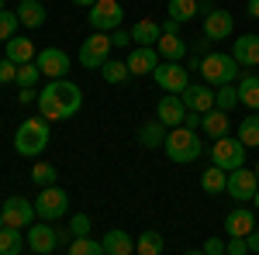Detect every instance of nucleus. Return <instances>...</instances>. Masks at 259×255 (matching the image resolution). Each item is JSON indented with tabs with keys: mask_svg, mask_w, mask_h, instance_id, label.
Listing matches in <instances>:
<instances>
[{
	"mask_svg": "<svg viewBox=\"0 0 259 255\" xmlns=\"http://www.w3.org/2000/svg\"><path fill=\"white\" fill-rule=\"evenodd\" d=\"M252 203H256V211H259V190H256V196H252Z\"/></svg>",
	"mask_w": 259,
	"mask_h": 255,
	"instance_id": "864d4df0",
	"label": "nucleus"
},
{
	"mask_svg": "<svg viewBox=\"0 0 259 255\" xmlns=\"http://www.w3.org/2000/svg\"><path fill=\"white\" fill-rule=\"evenodd\" d=\"M159 35H162V28L152 18H142V21L132 24V41H135V45H152V48H156Z\"/></svg>",
	"mask_w": 259,
	"mask_h": 255,
	"instance_id": "393cba45",
	"label": "nucleus"
},
{
	"mask_svg": "<svg viewBox=\"0 0 259 255\" xmlns=\"http://www.w3.org/2000/svg\"><path fill=\"white\" fill-rule=\"evenodd\" d=\"M0 214H4V224H7V228H31V224L38 221L35 203L24 200V196H7L4 207H0Z\"/></svg>",
	"mask_w": 259,
	"mask_h": 255,
	"instance_id": "1a4fd4ad",
	"label": "nucleus"
},
{
	"mask_svg": "<svg viewBox=\"0 0 259 255\" xmlns=\"http://www.w3.org/2000/svg\"><path fill=\"white\" fill-rule=\"evenodd\" d=\"M18 14H11V11H0V41H11L18 35Z\"/></svg>",
	"mask_w": 259,
	"mask_h": 255,
	"instance_id": "4c0bfd02",
	"label": "nucleus"
},
{
	"mask_svg": "<svg viewBox=\"0 0 259 255\" xmlns=\"http://www.w3.org/2000/svg\"><path fill=\"white\" fill-rule=\"evenodd\" d=\"M204 255H225V241L221 238H207L204 241Z\"/></svg>",
	"mask_w": 259,
	"mask_h": 255,
	"instance_id": "37998d69",
	"label": "nucleus"
},
{
	"mask_svg": "<svg viewBox=\"0 0 259 255\" xmlns=\"http://www.w3.org/2000/svg\"><path fill=\"white\" fill-rule=\"evenodd\" d=\"M169 18L173 21H194V18H200V7H197V0H169Z\"/></svg>",
	"mask_w": 259,
	"mask_h": 255,
	"instance_id": "7c9ffc66",
	"label": "nucleus"
},
{
	"mask_svg": "<svg viewBox=\"0 0 259 255\" xmlns=\"http://www.w3.org/2000/svg\"><path fill=\"white\" fill-rule=\"evenodd\" d=\"M124 62H128V73H132V76H152L156 66H159V52H156L152 45H135Z\"/></svg>",
	"mask_w": 259,
	"mask_h": 255,
	"instance_id": "4468645a",
	"label": "nucleus"
},
{
	"mask_svg": "<svg viewBox=\"0 0 259 255\" xmlns=\"http://www.w3.org/2000/svg\"><path fill=\"white\" fill-rule=\"evenodd\" d=\"M183 118H187V104L177 93H166L156 104V121H162L166 128H183Z\"/></svg>",
	"mask_w": 259,
	"mask_h": 255,
	"instance_id": "dca6fc26",
	"label": "nucleus"
},
{
	"mask_svg": "<svg viewBox=\"0 0 259 255\" xmlns=\"http://www.w3.org/2000/svg\"><path fill=\"white\" fill-rule=\"evenodd\" d=\"M14 14H18V21L24 28H41L45 24V7H41L38 0H21Z\"/></svg>",
	"mask_w": 259,
	"mask_h": 255,
	"instance_id": "a878e982",
	"label": "nucleus"
},
{
	"mask_svg": "<svg viewBox=\"0 0 259 255\" xmlns=\"http://www.w3.org/2000/svg\"><path fill=\"white\" fill-rule=\"evenodd\" d=\"M152 79H156V86H159V90L177 93V97L190 86V73H187L180 62H159V66H156V73H152Z\"/></svg>",
	"mask_w": 259,
	"mask_h": 255,
	"instance_id": "9d476101",
	"label": "nucleus"
},
{
	"mask_svg": "<svg viewBox=\"0 0 259 255\" xmlns=\"http://www.w3.org/2000/svg\"><path fill=\"white\" fill-rule=\"evenodd\" d=\"M252 228H256V211H232V214L225 217L228 238H249Z\"/></svg>",
	"mask_w": 259,
	"mask_h": 255,
	"instance_id": "aec40b11",
	"label": "nucleus"
},
{
	"mask_svg": "<svg viewBox=\"0 0 259 255\" xmlns=\"http://www.w3.org/2000/svg\"><path fill=\"white\" fill-rule=\"evenodd\" d=\"M121 18H124V11H121L118 0H97L94 7H90V28L94 31H104V35H111V31H118L121 28Z\"/></svg>",
	"mask_w": 259,
	"mask_h": 255,
	"instance_id": "6e6552de",
	"label": "nucleus"
},
{
	"mask_svg": "<svg viewBox=\"0 0 259 255\" xmlns=\"http://www.w3.org/2000/svg\"><path fill=\"white\" fill-rule=\"evenodd\" d=\"M252 173H256V179H259V162H256V169H252Z\"/></svg>",
	"mask_w": 259,
	"mask_h": 255,
	"instance_id": "6e6d98bb",
	"label": "nucleus"
},
{
	"mask_svg": "<svg viewBox=\"0 0 259 255\" xmlns=\"http://www.w3.org/2000/svg\"><path fill=\"white\" fill-rule=\"evenodd\" d=\"M100 73H104V79H107L111 86H121L124 79H132V73H128V62H121V59H107Z\"/></svg>",
	"mask_w": 259,
	"mask_h": 255,
	"instance_id": "473e14b6",
	"label": "nucleus"
},
{
	"mask_svg": "<svg viewBox=\"0 0 259 255\" xmlns=\"http://www.w3.org/2000/svg\"><path fill=\"white\" fill-rule=\"evenodd\" d=\"M200 62H204L200 56H190V59H187V73H190V69H197V73H200Z\"/></svg>",
	"mask_w": 259,
	"mask_h": 255,
	"instance_id": "8fccbe9b",
	"label": "nucleus"
},
{
	"mask_svg": "<svg viewBox=\"0 0 259 255\" xmlns=\"http://www.w3.org/2000/svg\"><path fill=\"white\" fill-rule=\"evenodd\" d=\"M156 52H159V59H166V62H180V59H187L190 45L180 38V35H159V41H156Z\"/></svg>",
	"mask_w": 259,
	"mask_h": 255,
	"instance_id": "412c9836",
	"label": "nucleus"
},
{
	"mask_svg": "<svg viewBox=\"0 0 259 255\" xmlns=\"http://www.w3.org/2000/svg\"><path fill=\"white\" fill-rule=\"evenodd\" d=\"M159 28H162V35H180V21H173V18H166Z\"/></svg>",
	"mask_w": 259,
	"mask_h": 255,
	"instance_id": "de8ad7c7",
	"label": "nucleus"
},
{
	"mask_svg": "<svg viewBox=\"0 0 259 255\" xmlns=\"http://www.w3.org/2000/svg\"><path fill=\"white\" fill-rule=\"evenodd\" d=\"M111 45H114V48H128V45H132V31H124V28L111 31Z\"/></svg>",
	"mask_w": 259,
	"mask_h": 255,
	"instance_id": "a19ab883",
	"label": "nucleus"
},
{
	"mask_svg": "<svg viewBox=\"0 0 259 255\" xmlns=\"http://www.w3.org/2000/svg\"><path fill=\"white\" fill-rule=\"evenodd\" d=\"M49 148V121L45 118H28L21 121L14 131V152L18 156H41Z\"/></svg>",
	"mask_w": 259,
	"mask_h": 255,
	"instance_id": "f03ea898",
	"label": "nucleus"
},
{
	"mask_svg": "<svg viewBox=\"0 0 259 255\" xmlns=\"http://www.w3.org/2000/svg\"><path fill=\"white\" fill-rule=\"evenodd\" d=\"M14 76H18V66H14L11 59H0V86L14 83Z\"/></svg>",
	"mask_w": 259,
	"mask_h": 255,
	"instance_id": "ea45409f",
	"label": "nucleus"
},
{
	"mask_svg": "<svg viewBox=\"0 0 259 255\" xmlns=\"http://www.w3.org/2000/svg\"><path fill=\"white\" fill-rule=\"evenodd\" d=\"M0 11H4V0H0Z\"/></svg>",
	"mask_w": 259,
	"mask_h": 255,
	"instance_id": "4d7b16f0",
	"label": "nucleus"
},
{
	"mask_svg": "<svg viewBox=\"0 0 259 255\" xmlns=\"http://www.w3.org/2000/svg\"><path fill=\"white\" fill-rule=\"evenodd\" d=\"M18 100H21V104H38V93H35V86H24V90L18 93Z\"/></svg>",
	"mask_w": 259,
	"mask_h": 255,
	"instance_id": "c03bdc74",
	"label": "nucleus"
},
{
	"mask_svg": "<svg viewBox=\"0 0 259 255\" xmlns=\"http://www.w3.org/2000/svg\"><path fill=\"white\" fill-rule=\"evenodd\" d=\"M4 59H11L14 66H28V62H35L38 56H35V45H31V38H14L7 41V56Z\"/></svg>",
	"mask_w": 259,
	"mask_h": 255,
	"instance_id": "4be33fe9",
	"label": "nucleus"
},
{
	"mask_svg": "<svg viewBox=\"0 0 259 255\" xmlns=\"http://www.w3.org/2000/svg\"><path fill=\"white\" fill-rule=\"evenodd\" d=\"M235 138H239L245 148H259V111H252L249 118L239 124V131H235Z\"/></svg>",
	"mask_w": 259,
	"mask_h": 255,
	"instance_id": "cd10ccee",
	"label": "nucleus"
},
{
	"mask_svg": "<svg viewBox=\"0 0 259 255\" xmlns=\"http://www.w3.org/2000/svg\"><path fill=\"white\" fill-rule=\"evenodd\" d=\"M38 76H41V69L35 66V62H28V66H18V76H14V83L24 90V86H35V83H38Z\"/></svg>",
	"mask_w": 259,
	"mask_h": 255,
	"instance_id": "e433bc0d",
	"label": "nucleus"
},
{
	"mask_svg": "<svg viewBox=\"0 0 259 255\" xmlns=\"http://www.w3.org/2000/svg\"><path fill=\"white\" fill-rule=\"evenodd\" d=\"M180 100L187 104V111H197V114H207V111H214V90L207 86V83H190Z\"/></svg>",
	"mask_w": 259,
	"mask_h": 255,
	"instance_id": "2eb2a0df",
	"label": "nucleus"
},
{
	"mask_svg": "<svg viewBox=\"0 0 259 255\" xmlns=\"http://www.w3.org/2000/svg\"><path fill=\"white\" fill-rule=\"evenodd\" d=\"M225 255H249V245H245V238H232V241L225 245Z\"/></svg>",
	"mask_w": 259,
	"mask_h": 255,
	"instance_id": "79ce46f5",
	"label": "nucleus"
},
{
	"mask_svg": "<svg viewBox=\"0 0 259 255\" xmlns=\"http://www.w3.org/2000/svg\"><path fill=\"white\" fill-rule=\"evenodd\" d=\"M245 11H249V18L259 21V0H249V4H245Z\"/></svg>",
	"mask_w": 259,
	"mask_h": 255,
	"instance_id": "09e8293b",
	"label": "nucleus"
},
{
	"mask_svg": "<svg viewBox=\"0 0 259 255\" xmlns=\"http://www.w3.org/2000/svg\"><path fill=\"white\" fill-rule=\"evenodd\" d=\"M69 211V193L62 186H41L38 200H35V214L38 221H59Z\"/></svg>",
	"mask_w": 259,
	"mask_h": 255,
	"instance_id": "423d86ee",
	"label": "nucleus"
},
{
	"mask_svg": "<svg viewBox=\"0 0 259 255\" xmlns=\"http://www.w3.org/2000/svg\"><path fill=\"white\" fill-rule=\"evenodd\" d=\"M211 166H218L225 173H235L245 166V145H242L239 138H218L214 145H211Z\"/></svg>",
	"mask_w": 259,
	"mask_h": 255,
	"instance_id": "39448f33",
	"label": "nucleus"
},
{
	"mask_svg": "<svg viewBox=\"0 0 259 255\" xmlns=\"http://www.w3.org/2000/svg\"><path fill=\"white\" fill-rule=\"evenodd\" d=\"M235 104H239V90H235L232 83H228V86H218V90H214V107H218V111H225V114H228V111H232Z\"/></svg>",
	"mask_w": 259,
	"mask_h": 255,
	"instance_id": "c9c22d12",
	"label": "nucleus"
},
{
	"mask_svg": "<svg viewBox=\"0 0 259 255\" xmlns=\"http://www.w3.org/2000/svg\"><path fill=\"white\" fill-rule=\"evenodd\" d=\"M111 35H104V31H94L90 38L80 45V66L83 69H104V62L111 59Z\"/></svg>",
	"mask_w": 259,
	"mask_h": 255,
	"instance_id": "0eeeda50",
	"label": "nucleus"
},
{
	"mask_svg": "<svg viewBox=\"0 0 259 255\" xmlns=\"http://www.w3.org/2000/svg\"><path fill=\"white\" fill-rule=\"evenodd\" d=\"M24 241H28L31 255H49L52 248H59V235H56V228H52V224H45V221H35V224L28 228Z\"/></svg>",
	"mask_w": 259,
	"mask_h": 255,
	"instance_id": "f8f14e48",
	"label": "nucleus"
},
{
	"mask_svg": "<svg viewBox=\"0 0 259 255\" xmlns=\"http://www.w3.org/2000/svg\"><path fill=\"white\" fill-rule=\"evenodd\" d=\"M200 121H204V114H197V111H187V118H183V128H200Z\"/></svg>",
	"mask_w": 259,
	"mask_h": 255,
	"instance_id": "a18cd8bd",
	"label": "nucleus"
},
{
	"mask_svg": "<svg viewBox=\"0 0 259 255\" xmlns=\"http://www.w3.org/2000/svg\"><path fill=\"white\" fill-rule=\"evenodd\" d=\"M31 179H35L38 186H56L59 173H56V166H52V162H35V166H31Z\"/></svg>",
	"mask_w": 259,
	"mask_h": 255,
	"instance_id": "f704fd0d",
	"label": "nucleus"
},
{
	"mask_svg": "<svg viewBox=\"0 0 259 255\" xmlns=\"http://www.w3.org/2000/svg\"><path fill=\"white\" fill-rule=\"evenodd\" d=\"M245 245H249V252H256L259 255V224L249 231V238H245Z\"/></svg>",
	"mask_w": 259,
	"mask_h": 255,
	"instance_id": "49530a36",
	"label": "nucleus"
},
{
	"mask_svg": "<svg viewBox=\"0 0 259 255\" xmlns=\"http://www.w3.org/2000/svg\"><path fill=\"white\" fill-rule=\"evenodd\" d=\"M80 107H83V90L73 79H49V86L38 93V114L49 124L80 114Z\"/></svg>",
	"mask_w": 259,
	"mask_h": 255,
	"instance_id": "f257e3e1",
	"label": "nucleus"
},
{
	"mask_svg": "<svg viewBox=\"0 0 259 255\" xmlns=\"http://www.w3.org/2000/svg\"><path fill=\"white\" fill-rule=\"evenodd\" d=\"M239 62L232 59V56H225V52H211V56H204V62H200V76H204V83L211 86V90H218V86H228L232 79L239 76Z\"/></svg>",
	"mask_w": 259,
	"mask_h": 255,
	"instance_id": "20e7f679",
	"label": "nucleus"
},
{
	"mask_svg": "<svg viewBox=\"0 0 259 255\" xmlns=\"http://www.w3.org/2000/svg\"><path fill=\"white\" fill-rule=\"evenodd\" d=\"M24 235H21V228H4L0 231V255H21L24 252Z\"/></svg>",
	"mask_w": 259,
	"mask_h": 255,
	"instance_id": "c756f323",
	"label": "nucleus"
},
{
	"mask_svg": "<svg viewBox=\"0 0 259 255\" xmlns=\"http://www.w3.org/2000/svg\"><path fill=\"white\" fill-rule=\"evenodd\" d=\"M166 135H169V128H166L162 121H145V124L139 128V145L159 148V145H166Z\"/></svg>",
	"mask_w": 259,
	"mask_h": 255,
	"instance_id": "b1692460",
	"label": "nucleus"
},
{
	"mask_svg": "<svg viewBox=\"0 0 259 255\" xmlns=\"http://www.w3.org/2000/svg\"><path fill=\"white\" fill-rule=\"evenodd\" d=\"M73 4H76V7H94L97 0H73Z\"/></svg>",
	"mask_w": 259,
	"mask_h": 255,
	"instance_id": "3c124183",
	"label": "nucleus"
},
{
	"mask_svg": "<svg viewBox=\"0 0 259 255\" xmlns=\"http://www.w3.org/2000/svg\"><path fill=\"white\" fill-rule=\"evenodd\" d=\"M4 228H7V224H4V214H0V231H4Z\"/></svg>",
	"mask_w": 259,
	"mask_h": 255,
	"instance_id": "5fc2aeb1",
	"label": "nucleus"
},
{
	"mask_svg": "<svg viewBox=\"0 0 259 255\" xmlns=\"http://www.w3.org/2000/svg\"><path fill=\"white\" fill-rule=\"evenodd\" d=\"M66 255H104V245L94 241V238H73Z\"/></svg>",
	"mask_w": 259,
	"mask_h": 255,
	"instance_id": "72a5a7b5",
	"label": "nucleus"
},
{
	"mask_svg": "<svg viewBox=\"0 0 259 255\" xmlns=\"http://www.w3.org/2000/svg\"><path fill=\"white\" fill-rule=\"evenodd\" d=\"M239 104H245L249 111H259V76H252V73H245V76L239 79Z\"/></svg>",
	"mask_w": 259,
	"mask_h": 255,
	"instance_id": "bb28decb",
	"label": "nucleus"
},
{
	"mask_svg": "<svg viewBox=\"0 0 259 255\" xmlns=\"http://www.w3.org/2000/svg\"><path fill=\"white\" fill-rule=\"evenodd\" d=\"M100 245H104V255H135V238L128 235V231H107V235L100 238Z\"/></svg>",
	"mask_w": 259,
	"mask_h": 255,
	"instance_id": "6ab92c4d",
	"label": "nucleus"
},
{
	"mask_svg": "<svg viewBox=\"0 0 259 255\" xmlns=\"http://www.w3.org/2000/svg\"><path fill=\"white\" fill-rule=\"evenodd\" d=\"M225 183H228V173H225V169H218V166L204 169V176H200L204 193H225Z\"/></svg>",
	"mask_w": 259,
	"mask_h": 255,
	"instance_id": "2f4dec72",
	"label": "nucleus"
},
{
	"mask_svg": "<svg viewBox=\"0 0 259 255\" xmlns=\"http://www.w3.org/2000/svg\"><path fill=\"white\" fill-rule=\"evenodd\" d=\"M232 59L239 66H259V35H239L232 45Z\"/></svg>",
	"mask_w": 259,
	"mask_h": 255,
	"instance_id": "a211bd4d",
	"label": "nucleus"
},
{
	"mask_svg": "<svg viewBox=\"0 0 259 255\" xmlns=\"http://www.w3.org/2000/svg\"><path fill=\"white\" fill-rule=\"evenodd\" d=\"M69 235L73 238H90V217L87 214H73L69 217Z\"/></svg>",
	"mask_w": 259,
	"mask_h": 255,
	"instance_id": "58836bf2",
	"label": "nucleus"
},
{
	"mask_svg": "<svg viewBox=\"0 0 259 255\" xmlns=\"http://www.w3.org/2000/svg\"><path fill=\"white\" fill-rule=\"evenodd\" d=\"M259 190V179L252 169H235V173H228V183H225V193L232 196V200H239V203H245V200H252Z\"/></svg>",
	"mask_w": 259,
	"mask_h": 255,
	"instance_id": "9b49d317",
	"label": "nucleus"
},
{
	"mask_svg": "<svg viewBox=\"0 0 259 255\" xmlns=\"http://www.w3.org/2000/svg\"><path fill=\"white\" fill-rule=\"evenodd\" d=\"M166 156L180 162V166H187V162H194V159L204 152V141L194 128H169V135H166Z\"/></svg>",
	"mask_w": 259,
	"mask_h": 255,
	"instance_id": "7ed1b4c3",
	"label": "nucleus"
},
{
	"mask_svg": "<svg viewBox=\"0 0 259 255\" xmlns=\"http://www.w3.org/2000/svg\"><path fill=\"white\" fill-rule=\"evenodd\" d=\"M162 248H166V241L159 231H142L135 238V255H162Z\"/></svg>",
	"mask_w": 259,
	"mask_h": 255,
	"instance_id": "c85d7f7f",
	"label": "nucleus"
},
{
	"mask_svg": "<svg viewBox=\"0 0 259 255\" xmlns=\"http://www.w3.org/2000/svg\"><path fill=\"white\" fill-rule=\"evenodd\" d=\"M35 66L41 69V76H49V79H66V73H69V56L62 52V48H41L38 52V59H35Z\"/></svg>",
	"mask_w": 259,
	"mask_h": 255,
	"instance_id": "ddd939ff",
	"label": "nucleus"
},
{
	"mask_svg": "<svg viewBox=\"0 0 259 255\" xmlns=\"http://www.w3.org/2000/svg\"><path fill=\"white\" fill-rule=\"evenodd\" d=\"M200 128H204V135H207V138H214V141H218V138H228L232 121H228V114H225V111H218V107H214V111H207V114H204Z\"/></svg>",
	"mask_w": 259,
	"mask_h": 255,
	"instance_id": "5701e85b",
	"label": "nucleus"
},
{
	"mask_svg": "<svg viewBox=\"0 0 259 255\" xmlns=\"http://www.w3.org/2000/svg\"><path fill=\"white\" fill-rule=\"evenodd\" d=\"M183 255H204V248H190V252H183Z\"/></svg>",
	"mask_w": 259,
	"mask_h": 255,
	"instance_id": "603ef678",
	"label": "nucleus"
},
{
	"mask_svg": "<svg viewBox=\"0 0 259 255\" xmlns=\"http://www.w3.org/2000/svg\"><path fill=\"white\" fill-rule=\"evenodd\" d=\"M232 11H214V14H207L204 18V41H225L232 38Z\"/></svg>",
	"mask_w": 259,
	"mask_h": 255,
	"instance_id": "f3484780",
	"label": "nucleus"
}]
</instances>
